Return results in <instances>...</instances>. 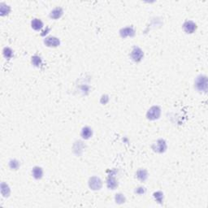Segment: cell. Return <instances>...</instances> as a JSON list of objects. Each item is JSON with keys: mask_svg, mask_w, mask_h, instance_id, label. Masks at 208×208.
<instances>
[{"mask_svg": "<svg viewBox=\"0 0 208 208\" xmlns=\"http://www.w3.org/2000/svg\"><path fill=\"white\" fill-rule=\"evenodd\" d=\"M196 88L199 91H207V77L204 76H200L197 77L196 81Z\"/></svg>", "mask_w": 208, "mask_h": 208, "instance_id": "1", "label": "cell"}, {"mask_svg": "<svg viewBox=\"0 0 208 208\" xmlns=\"http://www.w3.org/2000/svg\"><path fill=\"white\" fill-rule=\"evenodd\" d=\"M160 116V109L158 106H153L147 112V117L149 120H156Z\"/></svg>", "mask_w": 208, "mask_h": 208, "instance_id": "2", "label": "cell"}, {"mask_svg": "<svg viewBox=\"0 0 208 208\" xmlns=\"http://www.w3.org/2000/svg\"><path fill=\"white\" fill-rule=\"evenodd\" d=\"M142 56H143L142 50L138 47H134V49L132 50V53H131V57H132V60L136 62H138L141 60Z\"/></svg>", "mask_w": 208, "mask_h": 208, "instance_id": "3", "label": "cell"}, {"mask_svg": "<svg viewBox=\"0 0 208 208\" xmlns=\"http://www.w3.org/2000/svg\"><path fill=\"white\" fill-rule=\"evenodd\" d=\"M183 28H184V29H185L186 33L192 34V33L194 32V30H196V24L193 23V21H191V20L186 21V22L184 24Z\"/></svg>", "mask_w": 208, "mask_h": 208, "instance_id": "4", "label": "cell"}, {"mask_svg": "<svg viewBox=\"0 0 208 208\" xmlns=\"http://www.w3.org/2000/svg\"><path fill=\"white\" fill-rule=\"evenodd\" d=\"M45 44L47 46H53V47H55L57 46L60 45V40L59 38H55V37H49V38H46L45 39Z\"/></svg>", "mask_w": 208, "mask_h": 208, "instance_id": "5", "label": "cell"}, {"mask_svg": "<svg viewBox=\"0 0 208 208\" xmlns=\"http://www.w3.org/2000/svg\"><path fill=\"white\" fill-rule=\"evenodd\" d=\"M90 186L92 189H99L102 186L101 180L98 177H92L90 181Z\"/></svg>", "mask_w": 208, "mask_h": 208, "instance_id": "6", "label": "cell"}, {"mask_svg": "<svg viewBox=\"0 0 208 208\" xmlns=\"http://www.w3.org/2000/svg\"><path fill=\"white\" fill-rule=\"evenodd\" d=\"M31 25H32V28L35 30H40L43 27V24L41 20L34 19L31 22Z\"/></svg>", "mask_w": 208, "mask_h": 208, "instance_id": "7", "label": "cell"}, {"mask_svg": "<svg viewBox=\"0 0 208 208\" xmlns=\"http://www.w3.org/2000/svg\"><path fill=\"white\" fill-rule=\"evenodd\" d=\"M63 15V10L60 8H56L50 12V17L53 19H58Z\"/></svg>", "mask_w": 208, "mask_h": 208, "instance_id": "8", "label": "cell"}, {"mask_svg": "<svg viewBox=\"0 0 208 208\" xmlns=\"http://www.w3.org/2000/svg\"><path fill=\"white\" fill-rule=\"evenodd\" d=\"M33 176L34 177H35L36 179H40L42 177V170L41 167H35L34 169H33Z\"/></svg>", "mask_w": 208, "mask_h": 208, "instance_id": "9", "label": "cell"}, {"mask_svg": "<svg viewBox=\"0 0 208 208\" xmlns=\"http://www.w3.org/2000/svg\"><path fill=\"white\" fill-rule=\"evenodd\" d=\"M91 135H92V130H91L89 127L84 128L82 132H81V136H82V137L85 138V139H88V138L90 137Z\"/></svg>", "mask_w": 208, "mask_h": 208, "instance_id": "10", "label": "cell"}, {"mask_svg": "<svg viewBox=\"0 0 208 208\" xmlns=\"http://www.w3.org/2000/svg\"><path fill=\"white\" fill-rule=\"evenodd\" d=\"M121 32H124V34H121L122 37H126V36H129V35L132 36V35L134 34V31H133V29H132V28H129V27L123 29Z\"/></svg>", "mask_w": 208, "mask_h": 208, "instance_id": "11", "label": "cell"}, {"mask_svg": "<svg viewBox=\"0 0 208 208\" xmlns=\"http://www.w3.org/2000/svg\"><path fill=\"white\" fill-rule=\"evenodd\" d=\"M32 62H33V64H34L35 66H37V67H39L40 65L42 64V60H41V58L38 56V55H35V56L32 58Z\"/></svg>", "mask_w": 208, "mask_h": 208, "instance_id": "12", "label": "cell"}, {"mask_svg": "<svg viewBox=\"0 0 208 208\" xmlns=\"http://www.w3.org/2000/svg\"><path fill=\"white\" fill-rule=\"evenodd\" d=\"M107 186L109 188H115L116 186H117V183H116V181L114 179V178H109L108 181H107Z\"/></svg>", "mask_w": 208, "mask_h": 208, "instance_id": "13", "label": "cell"}, {"mask_svg": "<svg viewBox=\"0 0 208 208\" xmlns=\"http://www.w3.org/2000/svg\"><path fill=\"white\" fill-rule=\"evenodd\" d=\"M137 177L141 181H144L146 178V172L145 170H140L137 172Z\"/></svg>", "mask_w": 208, "mask_h": 208, "instance_id": "14", "label": "cell"}, {"mask_svg": "<svg viewBox=\"0 0 208 208\" xmlns=\"http://www.w3.org/2000/svg\"><path fill=\"white\" fill-rule=\"evenodd\" d=\"M4 55H5V57H7V58H11V55H12V51H11V50L9 49V48H5L4 50Z\"/></svg>", "mask_w": 208, "mask_h": 208, "instance_id": "15", "label": "cell"}]
</instances>
